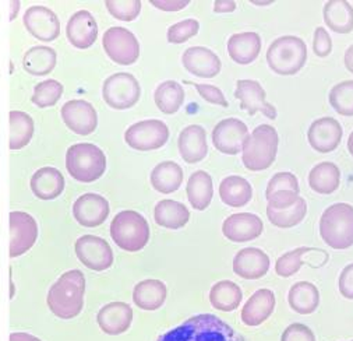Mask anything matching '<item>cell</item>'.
I'll return each instance as SVG.
<instances>
[{
	"mask_svg": "<svg viewBox=\"0 0 353 341\" xmlns=\"http://www.w3.org/2000/svg\"><path fill=\"white\" fill-rule=\"evenodd\" d=\"M339 291L346 300H353V263L347 264L339 275Z\"/></svg>",
	"mask_w": 353,
	"mask_h": 341,
	"instance_id": "cell-50",
	"label": "cell"
},
{
	"mask_svg": "<svg viewBox=\"0 0 353 341\" xmlns=\"http://www.w3.org/2000/svg\"><path fill=\"white\" fill-rule=\"evenodd\" d=\"M347 150H349V153L353 155V132L350 133V136H349V139H347Z\"/></svg>",
	"mask_w": 353,
	"mask_h": 341,
	"instance_id": "cell-55",
	"label": "cell"
},
{
	"mask_svg": "<svg viewBox=\"0 0 353 341\" xmlns=\"http://www.w3.org/2000/svg\"><path fill=\"white\" fill-rule=\"evenodd\" d=\"M182 64L192 75L203 79H212L218 76L222 68L218 56L204 46L189 48L182 56Z\"/></svg>",
	"mask_w": 353,
	"mask_h": 341,
	"instance_id": "cell-21",
	"label": "cell"
},
{
	"mask_svg": "<svg viewBox=\"0 0 353 341\" xmlns=\"http://www.w3.org/2000/svg\"><path fill=\"white\" fill-rule=\"evenodd\" d=\"M157 341H245L228 323L211 313L188 319L162 334Z\"/></svg>",
	"mask_w": 353,
	"mask_h": 341,
	"instance_id": "cell-1",
	"label": "cell"
},
{
	"mask_svg": "<svg viewBox=\"0 0 353 341\" xmlns=\"http://www.w3.org/2000/svg\"><path fill=\"white\" fill-rule=\"evenodd\" d=\"M345 66L353 75V45H350L345 52Z\"/></svg>",
	"mask_w": 353,
	"mask_h": 341,
	"instance_id": "cell-54",
	"label": "cell"
},
{
	"mask_svg": "<svg viewBox=\"0 0 353 341\" xmlns=\"http://www.w3.org/2000/svg\"><path fill=\"white\" fill-rule=\"evenodd\" d=\"M102 45L109 59L117 65H133L140 56V43L136 35L123 27L106 30L102 37Z\"/></svg>",
	"mask_w": 353,
	"mask_h": 341,
	"instance_id": "cell-9",
	"label": "cell"
},
{
	"mask_svg": "<svg viewBox=\"0 0 353 341\" xmlns=\"http://www.w3.org/2000/svg\"><path fill=\"white\" fill-rule=\"evenodd\" d=\"M243 300V293L238 284L233 281L223 280L214 284L210 291L211 305L222 312H232L238 309Z\"/></svg>",
	"mask_w": 353,
	"mask_h": 341,
	"instance_id": "cell-33",
	"label": "cell"
},
{
	"mask_svg": "<svg viewBox=\"0 0 353 341\" xmlns=\"http://www.w3.org/2000/svg\"><path fill=\"white\" fill-rule=\"evenodd\" d=\"M155 222L163 228L169 230H179L189 222L190 213L188 207L174 200H162L155 206L154 211Z\"/></svg>",
	"mask_w": 353,
	"mask_h": 341,
	"instance_id": "cell-32",
	"label": "cell"
},
{
	"mask_svg": "<svg viewBox=\"0 0 353 341\" xmlns=\"http://www.w3.org/2000/svg\"><path fill=\"white\" fill-rule=\"evenodd\" d=\"M85 277L80 270L63 273L49 289L48 306L56 318L65 320L79 316L84 306Z\"/></svg>",
	"mask_w": 353,
	"mask_h": 341,
	"instance_id": "cell-2",
	"label": "cell"
},
{
	"mask_svg": "<svg viewBox=\"0 0 353 341\" xmlns=\"http://www.w3.org/2000/svg\"><path fill=\"white\" fill-rule=\"evenodd\" d=\"M234 97L241 101V108L248 110L249 115L261 112L268 119L276 118V109L267 101L264 88L254 80H239L236 83Z\"/></svg>",
	"mask_w": 353,
	"mask_h": 341,
	"instance_id": "cell-17",
	"label": "cell"
},
{
	"mask_svg": "<svg viewBox=\"0 0 353 341\" xmlns=\"http://www.w3.org/2000/svg\"><path fill=\"white\" fill-rule=\"evenodd\" d=\"M62 94L63 86L53 79H49L35 86L31 101L39 108H49L57 104Z\"/></svg>",
	"mask_w": 353,
	"mask_h": 341,
	"instance_id": "cell-43",
	"label": "cell"
},
{
	"mask_svg": "<svg viewBox=\"0 0 353 341\" xmlns=\"http://www.w3.org/2000/svg\"><path fill=\"white\" fill-rule=\"evenodd\" d=\"M236 9V3L233 0H218L214 3V12L216 13H232Z\"/></svg>",
	"mask_w": 353,
	"mask_h": 341,
	"instance_id": "cell-52",
	"label": "cell"
},
{
	"mask_svg": "<svg viewBox=\"0 0 353 341\" xmlns=\"http://www.w3.org/2000/svg\"><path fill=\"white\" fill-rule=\"evenodd\" d=\"M248 137V126L236 118L221 121L212 130V143L215 148L228 155L239 154L243 150Z\"/></svg>",
	"mask_w": 353,
	"mask_h": 341,
	"instance_id": "cell-13",
	"label": "cell"
},
{
	"mask_svg": "<svg viewBox=\"0 0 353 341\" xmlns=\"http://www.w3.org/2000/svg\"><path fill=\"white\" fill-rule=\"evenodd\" d=\"M63 189L65 178L56 168H41L31 178V191L41 200H53L62 195Z\"/></svg>",
	"mask_w": 353,
	"mask_h": 341,
	"instance_id": "cell-25",
	"label": "cell"
},
{
	"mask_svg": "<svg viewBox=\"0 0 353 341\" xmlns=\"http://www.w3.org/2000/svg\"><path fill=\"white\" fill-rule=\"evenodd\" d=\"M341 184V170L332 162H321L316 165L309 175L310 188L320 195L334 193Z\"/></svg>",
	"mask_w": 353,
	"mask_h": 341,
	"instance_id": "cell-36",
	"label": "cell"
},
{
	"mask_svg": "<svg viewBox=\"0 0 353 341\" xmlns=\"http://www.w3.org/2000/svg\"><path fill=\"white\" fill-rule=\"evenodd\" d=\"M108 200L97 193H85L80 196L73 206V215L80 225L94 228L103 224L109 215Z\"/></svg>",
	"mask_w": 353,
	"mask_h": 341,
	"instance_id": "cell-19",
	"label": "cell"
},
{
	"mask_svg": "<svg viewBox=\"0 0 353 341\" xmlns=\"http://www.w3.org/2000/svg\"><path fill=\"white\" fill-rule=\"evenodd\" d=\"M320 235L332 249L350 248L353 245V206L336 203L325 208L320 220Z\"/></svg>",
	"mask_w": 353,
	"mask_h": 341,
	"instance_id": "cell-3",
	"label": "cell"
},
{
	"mask_svg": "<svg viewBox=\"0 0 353 341\" xmlns=\"http://www.w3.org/2000/svg\"><path fill=\"white\" fill-rule=\"evenodd\" d=\"M299 182L290 173H278L268 182L265 197L268 207L274 210H285L292 207L299 199Z\"/></svg>",
	"mask_w": 353,
	"mask_h": 341,
	"instance_id": "cell-15",
	"label": "cell"
},
{
	"mask_svg": "<svg viewBox=\"0 0 353 341\" xmlns=\"http://www.w3.org/2000/svg\"><path fill=\"white\" fill-rule=\"evenodd\" d=\"M194 87L205 101L215 104V105L225 106V108L228 106V101L219 88H216L214 86H208V84H194Z\"/></svg>",
	"mask_w": 353,
	"mask_h": 341,
	"instance_id": "cell-49",
	"label": "cell"
},
{
	"mask_svg": "<svg viewBox=\"0 0 353 341\" xmlns=\"http://www.w3.org/2000/svg\"><path fill=\"white\" fill-rule=\"evenodd\" d=\"M314 53L320 58H325L332 50V41L330 34L323 27H317L314 31V42H313Z\"/></svg>",
	"mask_w": 353,
	"mask_h": 341,
	"instance_id": "cell-48",
	"label": "cell"
},
{
	"mask_svg": "<svg viewBox=\"0 0 353 341\" xmlns=\"http://www.w3.org/2000/svg\"><path fill=\"white\" fill-rule=\"evenodd\" d=\"M56 62V50L43 45L28 49L23 58L24 70L32 76H48L54 69Z\"/></svg>",
	"mask_w": 353,
	"mask_h": 341,
	"instance_id": "cell-34",
	"label": "cell"
},
{
	"mask_svg": "<svg viewBox=\"0 0 353 341\" xmlns=\"http://www.w3.org/2000/svg\"><path fill=\"white\" fill-rule=\"evenodd\" d=\"M324 21L330 30L338 34H349L353 30V8L345 0H332L324 6Z\"/></svg>",
	"mask_w": 353,
	"mask_h": 341,
	"instance_id": "cell-37",
	"label": "cell"
},
{
	"mask_svg": "<svg viewBox=\"0 0 353 341\" xmlns=\"http://www.w3.org/2000/svg\"><path fill=\"white\" fill-rule=\"evenodd\" d=\"M183 182V170L173 161L158 164L151 173V185L155 191L169 195L178 191Z\"/></svg>",
	"mask_w": 353,
	"mask_h": 341,
	"instance_id": "cell-31",
	"label": "cell"
},
{
	"mask_svg": "<svg viewBox=\"0 0 353 341\" xmlns=\"http://www.w3.org/2000/svg\"><path fill=\"white\" fill-rule=\"evenodd\" d=\"M275 309V295L271 290L256 291L242 309V322L246 326H260L264 323Z\"/></svg>",
	"mask_w": 353,
	"mask_h": 341,
	"instance_id": "cell-26",
	"label": "cell"
},
{
	"mask_svg": "<svg viewBox=\"0 0 353 341\" xmlns=\"http://www.w3.org/2000/svg\"><path fill=\"white\" fill-rule=\"evenodd\" d=\"M166 294V286L162 281L144 280L134 287L133 301L140 309L157 311L165 304Z\"/></svg>",
	"mask_w": 353,
	"mask_h": 341,
	"instance_id": "cell-29",
	"label": "cell"
},
{
	"mask_svg": "<svg viewBox=\"0 0 353 341\" xmlns=\"http://www.w3.org/2000/svg\"><path fill=\"white\" fill-rule=\"evenodd\" d=\"M307 213V204L305 199L299 197L298 202L289 208L285 210H274L267 207V215L271 224L279 226V228H292L303 221Z\"/></svg>",
	"mask_w": 353,
	"mask_h": 341,
	"instance_id": "cell-41",
	"label": "cell"
},
{
	"mask_svg": "<svg viewBox=\"0 0 353 341\" xmlns=\"http://www.w3.org/2000/svg\"><path fill=\"white\" fill-rule=\"evenodd\" d=\"M290 308L296 313L310 315L320 305V293L312 282L301 281L293 284L288 294Z\"/></svg>",
	"mask_w": 353,
	"mask_h": 341,
	"instance_id": "cell-30",
	"label": "cell"
},
{
	"mask_svg": "<svg viewBox=\"0 0 353 341\" xmlns=\"http://www.w3.org/2000/svg\"><path fill=\"white\" fill-rule=\"evenodd\" d=\"M105 5L114 19L122 21H133L141 12V2L139 0H108Z\"/></svg>",
	"mask_w": 353,
	"mask_h": 341,
	"instance_id": "cell-45",
	"label": "cell"
},
{
	"mask_svg": "<svg viewBox=\"0 0 353 341\" xmlns=\"http://www.w3.org/2000/svg\"><path fill=\"white\" fill-rule=\"evenodd\" d=\"M214 188L211 177L204 170H197L192 174L188 182V197L193 208L203 211L205 210L212 200Z\"/></svg>",
	"mask_w": 353,
	"mask_h": 341,
	"instance_id": "cell-38",
	"label": "cell"
},
{
	"mask_svg": "<svg viewBox=\"0 0 353 341\" xmlns=\"http://www.w3.org/2000/svg\"><path fill=\"white\" fill-rule=\"evenodd\" d=\"M281 341H316V335L306 324L293 323L285 329Z\"/></svg>",
	"mask_w": 353,
	"mask_h": 341,
	"instance_id": "cell-47",
	"label": "cell"
},
{
	"mask_svg": "<svg viewBox=\"0 0 353 341\" xmlns=\"http://www.w3.org/2000/svg\"><path fill=\"white\" fill-rule=\"evenodd\" d=\"M66 35L69 42L79 49H88L98 38V24L87 10L76 12L68 21Z\"/></svg>",
	"mask_w": 353,
	"mask_h": 341,
	"instance_id": "cell-23",
	"label": "cell"
},
{
	"mask_svg": "<svg viewBox=\"0 0 353 341\" xmlns=\"http://www.w3.org/2000/svg\"><path fill=\"white\" fill-rule=\"evenodd\" d=\"M154 99L161 112L172 115L181 109L185 101V90L178 81L168 80L157 87Z\"/></svg>",
	"mask_w": 353,
	"mask_h": 341,
	"instance_id": "cell-40",
	"label": "cell"
},
{
	"mask_svg": "<svg viewBox=\"0 0 353 341\" xmlns=\"http://www.w3.org/2000/svg\"><path fill=\"white\" fill-rule=\"evenodd\" d=\"M169 139L168 126L158 119L141 121L132 125L126 133V143L139 151H151L161 148Z\"/></svg>",
	"mask_w": 353,
	"mask_h": 341,
	"instance_id": "cell-10",
	"label": "cell"
},
{
	"mask_svg": "<svg viewBox=\"0 0 353 341\" xmlns=\"http://www.w3.org/2000/svg\"><path fill=\"white\" fill-rule=\"evenodd\" d=\"M190 2L189 0H181V2H173V0H162V2H151V5H154L155 8H158L159 10H165V12H178L185 9Z\"/></svg>",
	"mask_w": 353,
	"mask_h": 341,
	"instance_id": "cell-51",
	"label": "cell"
},
{
	"mask_svg": "<svg viewBox=\"0 0 353 341\" xmlns=\"http://www.w3.org/2000/svg\"><path fill=\"white\" fill-rule=\"evenodd\" d=\"M307 61V48L303 39L286 35L275 39L267 50V62L271 70L281 76L296 75Z\"/></svg>",
	"mask_w": 353,
	"mask_h": 341,
	"instance_id": "cell-5",
	"label": "cell"
},
{
	"mask_svg": "<svg viewBox=\"0 0 353 341\" xmlns=\"http://www.w3.org/2000/svg\"><path fill=\"white\" fill-rule=\"evenodd\" d=\"M66 168L76 181L91 184L105 174L106 157L95 144L79 143L68 150Z\"/></svg>",
	"mask_w": 353,
	"mask_h": 341,
	"instance_id": "cell-6",
	"label": "cell"
},
{
	"mask_svg": "<svg viewBox=\"0 0 353 341\" xmlns=\"http://www.w3.org/2000/svg\"><path fill=\"white\" fill-rule=\"evenodd\" d=\"M9 341H42L38 337L30 334V333H12L9 337Z\"/></svg>",
	"mask_w": 353,
	"mask_h": 341,
	"instance_id": "cell-53",
	"label": "cell"
},
{
	"mask_svg": "<svg viewBox=\"0 0 353 341\" xmlns=\"http://www.w3.org/2000/svg\"><path fill=\"white\" fill-rule=\"evenodd\" d=\"M141 94L139 80L130 73H116L109 76L102 87L105 102L113 109H129L134 106Z\"/></svg>",
	"mask_w": 353,
	"mask_h": 341,
	"instance_id": "cell-8",
	"label": "cell"
},
{
	"mask_svg": "<svg viewBox=\"0 0 353 341\" xmlns=\"http://www.w3.org/2000/svg\"><path fill=\"white\" fill-rule=\"evenodd\" d=\"M200 30V24L197 20L189 19L181 23H176L168 30V41L170 43H183L192 37L197 35Z\"/></svg>",
	"mask_w": 353,
	"mask_h": 341,
	"instance_id": "cell-46",
	"label": "cell"
},
{
	"mask_svg": "<svg viewBox=\"0 0 353 341\" xmlns=\"http://www.w3.org/2000/svg\"><path fill=\"white\" fill-rule=\"evenodd\" d=\"M9 124H10V150H21L31 142L34 136V121L26 112L12 110L9 113Z\"/></svg>",
	"mask_w": 353,
	"mask_h": 341,
	"instance_id": "cell-39",
	"label": "cell"
},
{
	"mask_svg": "<svg viewBox=\"0 0 353 341\" xmlns=\"http://www.w3.org/2000/svg\"><path fill=\"white\" fill-rule=\"evenodd\" d=\"M310 248H298V249H293L285 255H282L278 260H276V264H275V271L278 275L281 277H290L293 274H296L301 267L303 266V255L309 253Z\"/></svg>",
	"mask_w": 353,
	"mask_h": 341,
	"instance_id": "cell-44",
	"label": "cell"
},
{
	"mask_svg": "<svg viewBox=\"0 0 353 341\" xmlns=\"http://www.w3.org/2000/svg\"><path fill=\"white\" fill-rule=\"evenodd\" d=\"M113 242L126 252H139L150 241V225L137 211L125 210L117 213L110 224Z\"/></svg>",
	"mask_w": 353,
	"mask_h": 341,
	"instance_id": "cell-4",
	"label": "cell"
},
{
	"mask_svg": "<svg viewBox=\"0 0 353 341\" xmlns=\"http://www.w3.org/2000/svg\"><path fill=\"white\" fill-rule=\"evenodd\" d=\"M10 224V257H19L27 253L38 238V224L32 215L24 211H12Z\"/></svg>",
	"mask_w": 353,
	"mask_h": 341,
	"instance_id": "cell-11",
	"label": "cell"
},
{
	"mask_svg": "<svg viewBox=\"0 0 353 341\" xmlns=\"http://www.w3.org/2000/svg\"><path fill=\"white\" fill-rule=\"evenodd\" d=\"M101 330L109 335H119L129 330L133 322V309L126 302H110L97 315Z\"/></svg>",
	"mask_w": 353,
	"mask_h": 341,
	"instance_id": "cell-20",
	"label": "cell"
},
{
	"mask_svg": "<svg viewBox=\"0 0 353 341\" xmlns=\"http://www.w3.org/2000/svg\"><path fill=\"white\" fill-rule=\"evenodd\" d=\"M179 153L189 164H196L207 157V135L200 125H190L179 136Z\"/></svg>",
	"mask_w": 353,
	"mask_h": 341,
	"instance_id": "cell-28",
	"label": "cell"
},
{
	"mask_svg": "<svg viewBox=\"0 0 353 341\" xmlns=\"http://www.w3.org/2000/svg\"><path fill=\"white\" fill-rule=\"evenodd\" d=\"M343 130L338 121L334 118H320L314 121L309 129L307 137L310 146L319 153L334 151L342 139Z\"/></svg>",
	"mask_w": 353,
	"mask_h": 341,
	"instance_id": "cell-22",
	"label": "cell"
},
{
	"mask_svg": "<svg viewBox=\"0 0 353 341\" xmlns=\"http://www.w3.org/2000/svg\"><path fill=\"white\" fill-rule=\"evenodd\" d=\"M268 269L270 257L259 248H245L233 259V271L246 280H259Z\"/></svg>",
	"mask_w": 353,
	"mask_h": 341,
	"instance_id": "cell-24",
	"label": "cell"
},
{
	"mask_svg": "<svg viewBox=\"0 0 353 341\" xmlns=\"http://www.w3.org/2000/svg\"><path fill=\"white\" fill-rule=\"evenodd\" d=\"M243 164L249 170L270 168L278 153V133L270 125L257 126L245 142Z\"/></svg>",
	"mask_w": 353,
	"mask_h": 341,
	"instance_id": "cell-7",
	"label": "cell"
},
{
	"mask_svg": "<svg viewBox=\"0 0 353 341\" xmlns=\"http://www.w3.org/2000/svg\"><path fill=\"white\" fill-rule=\"evenodd\" d=\"M23 21L27 31L42 42L54 41L61 35V21L48 8L32 6L27 9Z\"/></svg>",
	"mask_w": 353,
	"mask_h": 341,
	"instance_id": "cell-16",
	"label": "cell"
},
{
	"mask_svg": "<svg viewBox=\"0 0 353 341\" xmlns=\"http://www.w3.org/2000/svg\"><path fill=\"white\" fill-rule=\"evenodd\" d=\"M264 225L259 215L252 213H239L223 221L222 233L232 242H249L263 234Z\"/></svg>",
	"mask_w": 353,
	"mask_h": 341,
	"instance_id": "cell-18",
	"label": "cell"
},
{
	"mask_svg": "<svg viewBox=\"0 0 353 341\" xmlns=\"http://www.w3.org/2000/svg\"><path fill=\"white\" fill-rule=\"evenodd\" d=\"M219 196L221 200L230 207H243L252 200L253 189L245 178L232 175L221 182Z\"/></svg>",
	"mask_w": 353,
	"mask_h": 341,
	"instance_id": "cell-35",
	"label": "cell"
},
{
	"mask_svg": "<svg viewBox=\"0 0 353 341\" xmlns=\"http://www.w3.org/2000/svg\"><path fill=\"white\" fill-rule=\"evenodd\" d=\"M79 260L90 270L103 271L113 264V252L110 245L99 237L83 235L74 245Z\"/></svg>",
	"mask_w": 353,
	"mask_h": 341,
	"instance_id": "cell-12",
	"label": "cell"
},
{
	"mask_svg": "<svg viewBox=\"0 0 353 341\" xmlns=\"http://www.w3.org/2000/svg\"><path fill=\"white\" fill-rule=\"evenodd\" d=\"M62 119L66 126L80 136H88L98 126L95 108L84 99H72L62 106Z\"/></svg>",
	"mask_w": 353,
	"mask_h": 341,
	"instance_id": "cell-14",
	"label": "cell"
},
{
	"mask_svg": "<svg viewBox=\"0 0 353 341\" xmlns=\"http://www.w3.org/2000/svg\"><path fill=\"white\" fill-rule=\"evenodd\" d=\"M261 50V38L257 32L233 34L228 41V53L239 65H249L257 59Z\"/></svg>",
	"mask_w": 353,
	"mask_h": 341,
	"instance_id": "cell-27",
	"label": "cell"
},
{
	"mask_svg": "<svg viewBox=\"0 0 353 341\" xmlns=\"http://www.w3.org/2000/svg\"><path fill=\"white\" fill-rule=\"evenodd\" d=\"M330 104L343 117H353V80L342 81L330 91Z\"/></svg>",
	"mask_w": 353,
	"mask_h": 341,
	"instance_id": "cell-42",
	"label": "cell"
}]
</instances>
